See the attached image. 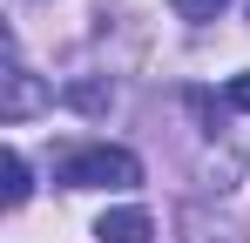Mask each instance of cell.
I'll list each match as a JSON object with an SVG mask.
<instances>
[{"label": "cell", "instance_id": "obj_6", "mask_svg": "<svg viewBox=\"0 0 250 243\" xmlns=\"http://www.w3.org/2000/svg\"><path fill=\"white\" fill-rule=\"evenodd\" d=\"M223 95H230V108H244V115H250V68H244V75H230Z\"/></svg>", "mask_w": 250, "mask_h": 243}, {"label": "cell", "instance_id": "obj_2", "mask_svg": "<svg viewBox=\"0 0 250 243\" xmlns=\"http://www.w3.org/2000/svg\"><path fill=\"white\" fill-rule=\"evenodd\" d=\"M41 101H47V88L21 68V54H14V40H7V95H0V122H27Z\"/></svg>", "mask_w": 250, "mask_h": 243}, {"label": "cell", "instance_id": "obj_1", "mask_svg": "<svg viewBox=\"0 0 250 243\" xmlns=\"http://www.w3.org/2000/svg\"><path fill=\"white\" fill-rule=\"evenodd\" d=\"M61 182L68 189H135L142 182V162L128 149H115V142H88V149H75L61 162Z\"/></svg>", "mask_w": 250, "mask_h": 243}, {"label": "cell", "instance_id": "obj_4", "mask_svg": "<svg viewBox=\"0 0 250 243\" xmlns=\"http://www.w3.org/2000/svg\"><path fill=\"white\" fill-rule=\"evenodd\" d=\"M27 189H34V182H27V156H21V149H7V209H21Z\"/></svg>", "mask_w": 250, "mask_h": 243}, {"label": "cell", "instance_id": "obj_3", "mask_svg": "<svg viewBox=\"0 0 250 243\" xmlns=\"http://www.w3.org/2000/svg\"><path fill=\"white\" fill-rule=\"evenodd\" d=\"M95 237L102 243H149L156 223H149V209H108V216L95 223Z\"/></svg>", "mask_w": 250, "mask_h": 243}, {"label": "cell", "instance_id": "obj_5", "mask_svg": "<svg viewBox=\"0 0 250 243\" xmlns=\"http://www.w3.org/2000/svg\"><path fill=\"white\" fill-rule=\"evenodd\" d=\"M169 7H176L183 20H216V14H223L230 0H169Z\"/></svg>", "mask_w": 250, "mask_h": 243}]
</instances>
